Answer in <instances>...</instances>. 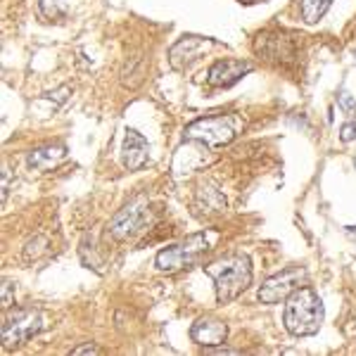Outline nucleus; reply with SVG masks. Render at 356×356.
<instances>
[{
  "label": "nucleus",
  "mask_w": 356,
  "mask_h": 356,
  "mask_svg": "<svg viewBox=\"0 0 356 356\" xmlns=\"http://www.w3.org/2000/svg\"><path fill=\"white\" fill-rule=\"evenodd\" d=\"M283 323L290 335L295 337H309L318 332L321 323H323V302L314 288L302 285L292 292L288 304H285Z\"/></svg>",
  "instance_id": "obj_1"
},
{
  "label": "nucleus",
  "mask_w": 356,
  "mask_h": 356,
  "mask_svg": "<svg viewBox=\"0 0 356 356\" xmlns=\"http://www.w3.org/2000/svg\"><path fill=\"white\" fill-rule=\"evenodd\" d=\"M204 271L214 280L216 300L221 304L233 302L235 297L243 295L252 283V261H250V257L240 254V252L209 264V266H204Z\"/></svg>",
  "instance_id": "obj_2"
},
{
  "label": "nucleus",
  "mask_w": 356,
  "mask_h": 356,
  "mask_svg": "<svg viewBox=\"0 0 356 356\" xmlns=\"http://www.w3.org/2000/svg\"><path fill=\"white\" fill-rule=\"evenodd\" d=\"M211 250V240L207 233H195V235H188L186 240H181L178 245H171L162 250L157 254V264L159 271L164 273H176L181 268H191L195 266L200 259H202L204 252Z\"/></svg>",
  "instance_id": "obj_3"
},
{
  "label": "nucleus",
  "mask_w": 356,
  "mask_h": 356,
  "mask_svg": "<svg viewBox=\"0 0 356 356\" xmlns=\"http://www.w3.org/2000/svg\"><path fill=\"white\" fill-rule=\"evenodd\" d=\"M186 140H197L207 147H221L235 138V117H204L186 129Z\"/></svg>",
  "instance_id": "obj_4"
},
{
  "label": "nucleus",
  "mask_w": 356,
  "mask_h": 356,
  "mask_svg": "<svg viewBox=\"0 0 356 356\" xmlns=\"http://www.w3.org/2000/svg\"><path fill=\"white\" fill-rule=\"evenodd\" d=\"M43 328V318L33 309H17L15 314H10L3 323V342L5 347H17L31 340L33 335H38Z\"/></svg>",
  "instance_id": "obj_5"
},
{
  "label": "nucleus",
  "mask_w": 356,
  "mask_h": 356,
  "mask_svg": "<svg viewBox=\"0 0 356 356\" xmlns=\"http://www.w3.org/2000/svg\"><path fill=\"white\" fill-rule=\"evenodd\" d=\"M307 280V271L302 266H290L283 268L280 273L271 275L266 283L259 288V300L264 304H278L295 292L297 288H302V283Z\"/></svg>",
  "instance_id": "obj_6"
},
{
  "label": "nucleus",
  "mask_w": 356,
  "mask_h": 356,
  "mask_svg": "<svg viewBox=\"0 0 356 356\" xmlns=\"http://www.w3.org/2000/svg\"><path fill=\"white\" fill-rule=\"evenodd\" d=\"M147 223V207L145 204H129L124 207L119 214H114L110 223V233L117 240H129L131 235L143 231V226Z\"/></svg>",
  "instance_id": "obj_7"
},
{
  "label": "nucleus",
  "mask_w": 356,
  "mask_h": 356,
  "mask_svg": "<svg viewBox=\"0 0 356 356\" xmlns=\"http://www.w3.org/2000/svg\"><path fill=\"white\" fill-rule=\"evenodd\" d=\"M191 337H193V342H197L200 347H204V349L219 347V344L226 342L228 328H226V323H223V321L211 318V316H204V318H197L193 323Z\"/></svg>",
  "instance_id": "obj_8"
},
{
  "label": "nucleus",
  "mask_w": 356,
  "mask_h": 356,
  "mask_svg": "<svg viewBox=\"0 0 356 356\" xmlns=\"http://www.w3.org/2000/svg\"><path fill=\"white\" fill-rule=\"evenodd\" d=\"M247 72H252L250 62H243V60H219V62H214V65H211L207 81H209L211 86H216V88H231V86L238 83Z\"/></svg>",
  "instance_id": "obj_9"
},
{
  "label": "nucleus",
  "mask_w": 356,
  "mask_h": 356,
  "mask_svg": "<svg viewBox=\"0 0 356 356\" xmlns=\"http://www.w3.org/2000/svg\"><path fill=\"white\" fill-rule=\"evenodd\" d=\"M147 140L138 134L136 129H126V136H124V145H122V162L129 171H138L143 169L147 162Z\"/></svg>",
  "instance_id": "obj_10"
},
{
  "label": "nucleus",
  "mask_w": 356,
  "mask_h": 356,
  "mask_svg": "<svg viewBox=\"0 0 356 356\" xmlns=\"http://www.w3.org/2000/svg\"><path fill=\"white\" fill-rule=\"evenodd\" d=\"M209 43L211 41H207V38H197V36L181 38V41L171 48V65H174L176 69L191 65L193 60H197L202 50H207V45H209Z\"/></svg>",
  "instance_id": "obj_11"
},
{
  "label": "nucleus",
  "mask_w": 356,
  "mask_h": 356,
  "mask_svg": "<svg viewBox=\"0 0 356 356\" xmlns=\"http://www.w3.org/2000/svg\"><path fill=\"white\" fill-rule=\"evenodd\" d=\"M67 157V147L65 145H48V147H41V150H33L29 154V166L36 171H48L53 169Z\"/></svg>",
  "instance_id": "obj_12"
},
{
  "label": "nucleus",
  "mask_w": 356,
  "mask_h": 356,
  "mask_svg": "<svg viewBox=\"0 0 356 356\" xmlns=\"http://www.w3.org/2000/svg\"><path fill=\"white\" fill-rule=\"evenodd\" d=\"M332 0H302V19L307 24H316L330 10Z\"/></svg>",
  "instance_id": "obj_13"
},
{
  "label": "nucleus",
  "mask_w": 356,
  "mask_h": 356,
  "mask_svg": "<svg viewBox=\"0 0 356 356\" xmlns=\"http://www.w3.org/2000/svg\"><path fill=\"white\" fill-rule=\"evenodd\" d=\"M38 3L45 17H62L69 8V0H38Z\"/></svg>",
  "instance_id": "obj_14"
},
{
  "label": "nucleus",
  "mask_w": 356,
  "mask_h": 356,
  "mask_svg": "<svg viewBox=\"0 0 356 356\" xmlns=\"http://www.w3.org/2000/svg\"><path fill=\"white\" fill-rule=\"evenodd\" d=\"M340 138H342V143H349V140H354L356 138V124L354 122H347L340 129Z\"/></svg>",
  "instance_id": "obj_15"
},
{
  "label": "nucleus",
  "mask_w": 356,
  "mask_h": 356,
  "mask_svg": "<svg viewBox=\"0 0 356 356\" xmlns=\"http://www.w3.org/2000/svg\"><path fill=\"white\" fill-rule=\"evenodd\" d=\"M13 307V283L5 280L3 283V309H10Z\"/></svg>",
  "instance_id": "obj_16"
},
{
  "label": "nucleus",
  "mask_w": 356,
  "mask_h": 356,
  "mask_svg": "<svg viewBox=\"0 0 356 356\" xmlns=\"http://www.w3.org/2000/svg\"><path fill=\"white\" fill-rule=\"evenodd\" d=\"M340 102H342V107H344V110H347L349 114H356V102H354L347 93H342V95H340Z\"/></svg>",
  "instance_id": "obj_17"
},
{
  "label": "nucleus",
  "mask_w": 356,
  "mask_h": 356,
  "mask_svg": "<svg viewBox=\"0 0 356 356\" xmlns=\"http://www.w3.org/2000/svg\"><path fill=\"white\" fill-rule=\"evenodd\" d=\"M100 349L95 347V344H83V347H79V349H74L72 354H97Z\"/></svg>",
  "instance_id": "obj_18"
},
{
  "label": "nucleus",
  "mask_w": 356,
  "mask_h": 356,
  "mask_svg": "<svg viewBox=\"0 0 356 356\" xmlns=\"http://www.w3.org/2000/svg\"><path fill=\"white\" fill-rule=\"evenodd\" d=\"M240 3H254V0H240Z\"/></svg>",
  "instance_id": "obj_19"
}]
</instances>
